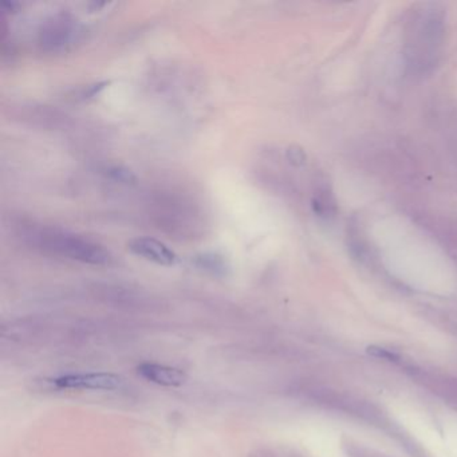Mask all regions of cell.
<instances>
[{"label": "cell", "mask_w": 457, "mask_h": 457, "mask_svg": "<svg viewBox=\"0 0 457 457\" xmlns=\"http://www.w3.org/2000/svg\"><path fill=\"white\" fill-rule=\"evenodd\" d=\"M27 237L42 251L59 257H68L93 266H105L112 260L111 252L86 237L70 234L56 228H38L30 231Z\"/></svg>", "instance_id": "6da1fadb"}, {"label": "cell", "mask_w": 457, "mask_h": 457, "mask_svg": "<svg viewBox=\"0 0 457 457\" xmlns=\"http://www.w3.org/2000/svg\"><path fill=\"white\" fill-rule=\"evenodd\" d=\"M83 27L68 12H58L42 23L38 42L46 53H63L73 48L83 36Z\"/></svg>", "instance_id": "7a4b0ae2"}, {"label": "cell", "mask_w": 457, "mask_h": 457, "mask_svg": "<svg viewBox=\"0 0 457 457\" xmlns=\"http://www.w3.org/2000/svg\"><path fill=\"white\" fill-rule=\"evenodd\" d=\"M125 379L112 373H86L68 374L54 379L58 388L63 389H89V391H115L123 388Z\"/></svg>", "instance_id": "3957f363"}, {"label": "cell", "mask_w": 457, "mask_h": 457, "mask_svg": "<svg viewBox=\"0 0 457 457\" xmlns=\"http://www.w3.org/2000/svg\"><path fill=\"white\" fill-rule=\"evenodd\" d=\"M129 250L137 257H144L158 266H175L179 260L176 252L163 242L153 237H135L128 243Z\"/></svg>", "instance_id": "277c9868"}, {"label": "cell", "mask_w": 457, "mask_h": 457, "mask_svg": "<svg viewBox=\"0 0 457 457\" xmlns=\"http://www.w3.org/2000/svg\"><path fill=\"white\" fill-rule=\"evenodd\" d=\"M137 373L146 381L161 386H181L187 382V374L183 370L158 364H143L137 368Z\"/></svg>", "instance_id": "5b68a950"}, {"label": "cell", "mask_w": 457, "mask_h": 457, "mask_svg": "<svg viewBox=\"0 0 457 457\" xmlns=\"http://www.w3.org/2000/svg\"><path fill=\"white\" fill-rule=\"evenodd\" d=\"M193 265L202 271L216 275V277H223L228 271V265L222 255L215 254V252H202L193 257Z\"/></svg>", "instance_id": "8992f818"}, {"label": "cell", "mask_w": 457, "mask_h": 457, "mask_svg": "<svg viewBox=\"0 0 457 457\" xmlns=\"http://www.w3.org/2000/svg\"><path fill=\"white\" fill-rule=\"evenodd\" d=\"M102 173L113 181L126 185H134L137 183V176L134 175L133 170L120 164H112L102 168Z\"/></svg>", "instance_id": "52a82bcc"}, {"label": "cell", "mask_w": 457, "mask_h": 457, "mask_svg": "<svg viewBox=\"0 0 457 457\" xmlns=\"http://www.w3.org/2000/svg\"><path fill=\"white\" fill-rule=\"evenodd\" d=\"M287 160L290 161L292 165L301 167L306 163V153L303 152L299 146H290L287 149Z\"/></svg>", "instance_id": "ba28073f"}, {"label": "cell", "mask_w": 457, "mask_h": 457, "mask_svg": "<svg viewBox=\"0 0 457 457\" xmlns=\"http://www.w3.org/2000/svg\"><path fill=\"white\" fill-rule=\"evenodd\" d=\"M109 83H111V81H102V82H97V83L89 85V86H86L85 90L82 91L81 97H82V98H85V100L91 98V97H96V96H98V94H100L102 90L105 89V88H108V85H109Z\"/></svg>", "instance_id": "9c48e42d"}, {"label": "cell", "mask_w": 457, "mask_h": 457, "mask_svg": "<svg viewBox=\"0 0 457 457\" xmlns=\"http://www.w3.org/2000/svg\"><path fill=\"white\" fill-rule=\"evenodd\" d=\"M370 354L377 356V357L385 358V359H393L394 354H391V351H386L385 349H379V347H369L368 350Z\"/></svg>", "instance_id": "30bf717a"}, {"label": "cell", "mask_w": 457, "mask_h": 457, "mask_svg": "<svg viewBox=\"0 0 457 457\" xmlns=\"http://www.w3.org/2000/svg\"><path fill=\"white\" fill-rule=\"evenodd\" d=\"M0 7H1L3 12H15L19 7V3H16V1H1Z\"/></svg>", "instance_id": "8fae6325"}]
</instances>
